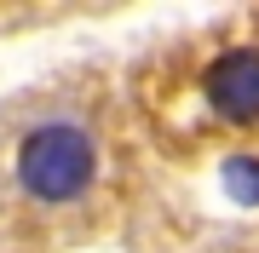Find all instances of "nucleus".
Segmentation results:
<instances>
[{"instance_id":"f257e3e1","label":"nucleus","mask_w":259,"mask_h":253,"mask_svg":"<svg viewBox=\"0 0 259 253\" xmlns=\"http://www.w3.org/2000/svg\"><path fill=\"white\" fill-rule=\"evenodd\" d=\"M18 178L29 196L40 201H75L87 184H93V138L69 121L35 127L18 150Z\"/></svg>"},{"instance_id":"f03ea898","label":"nucleus","mask_w":259,"mask_h":253,"mask_svg":"<svg viewBox=\"0 0 259 253\" xmlns=\"http://www.w3.org/2000/svg\"><path fill=\"white\" fill-rule=\"evenodd\" d=\"M202 92H207V104L225 115V121H259V52L242 46V52L213 58Z\"/></svg>"},{"instance_id":"7ed1b4c3","label":"nucleus","mask_w":259,"mask_h":253,"mask_svg":"<svg viewBox=\"0 0 259 253\" xmlns=\"http://www.w3.org/2000/svg\"><path fill=\"white\" fill-rule=\"evenodd\" d=\"M219 184H225V196L242 201V207H259V156H231L219 167Z\"/></svg>"}]
</instances>
